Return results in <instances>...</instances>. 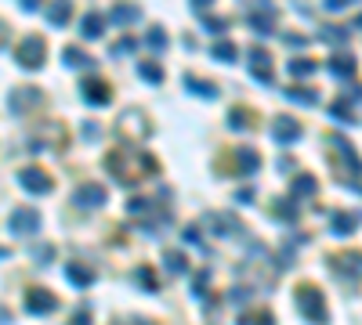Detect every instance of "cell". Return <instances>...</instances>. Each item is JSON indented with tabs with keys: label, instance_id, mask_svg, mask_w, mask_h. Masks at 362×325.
Listing matches in <instances>:
<instances>
[{
	"label": "cell",
	"instance_id": "6da1fadb",
	"mask_svg": "<svg viewBox=\"0 0 362 325\" xmlns=\"http://www.w3.org/2000/svg\"><path fill=\"white\" fill-rule=\"evenodd\" d=\"M105 170L113 173L120 185H134L148 173H156V159L148 156L145 148H134V145H123V148H113L105 156Z\"/></svg>",
	"mask_w": 362,
	"mask_h": 325
},
{
	"label": "cell",
	"instance_id": "7a4b0ae2",
	"mask_svg": "<svg viewBox=\"0 0 362 325\" xmlns=\"http://www.w3.org/2000/svg\"><path fill=\"white\" fill-rule=\"evenodd\" d=\"M297 311L312 325H326V296L319 286H301L297 289Z\"/></svg>",
	"mask_w": 362,
	"mask_h": 325
},
{
	"label": "cell",
	"instance_id": "3957f363",
	"mask_svg": "<svg viewBox=\"0 0 362 325\" xmlns=\"http://www.w3.org/2000/svg\"><path fill=\"white\" fill-rule=\"evenodd\" d=\"M44 58H48V43H44V36H26L22 43L15 48V62L22 65V69H40L44 65Z\"/></svg>",
	"mask_w": 362,
	"mask_h": 325
},
{
	"label": "cell",
	"instance_id": "277c9868",
	"mask_svg": "<svg viewBox=\"0 0 362 325\" xmlns=\"http://www.w3.org/2000/svg\"><path fill=\"white\" fill-rule=\"evenodd\" d=\"M330 271H333L337 278H348V282L362 278V253H358V250H344V253L330 257Z\"/></svg>",
	"mask_w": 362,
	"mask_h": 325
},
{
	"label": "cell",
	"instance_id": "5b68a950",
	"mask_svg": "<svg viewBox=\"0 0 362 325\" xmlns=\"http://www.w3.org/2000/svg\"><path fill=\"white\" fill-rule=\"evenodd\" d=\"M8 228L15 235H36L40 231V210L33 206H15V213L8 217Z\"/></svg>",
	"mask_w": 362,
	"mask_h": 325
},
{
	"label": "cell",
	"instance_id": "8992f818",
	"mask_svg": "<svg viewBox=\"0 0 362 325\" xmlns=\"http://www.w3.org/2000/svg\"><path fill=\"white\" fill-rule=\"evenodd\" d=\"M246 26L261 36H272L275 33V8L272 4H253L246 8Z\"/></svg>",
	"mask_w": 362,
	"mask_h": 325
},
{
	"label": "cell",
	"instance_id": "52a82bcc",
	"mask_svg": "<svg viewBox=\"0 0 362 325\" xmlns=\"http://www.w3.org/2000/svg\"><path fill=\"white\" fill-rule=\"evenodd\" d=\"M105 199H109V192L102 185H91V181L73 192V206H80V210H98V206H105Z\"/></svg>",
	"mask_w": 362,
	"mask_h": 325
},
{
	"label": "cell",
	"instance_id": "ba28073f",
	"mask_svg": "<svg viewBox=\"0 0 362 325\" xmlns=\"http://www.w3.org/2000/svg\"><path fill=\"white\" fill-rule=\"evenodd\" d=\"M80 94H83V101H88V105H102V108L113 101L109 83L98 80V76H88V80H83V83H80Z\"/></svg>",
	"mask_w": 362,
	"mask_h": 325
},
{
	"label": "cell",
	"instance_id": "9c48e42d",
	"mask_svg": "<svg viewBox=\"0 0 362 325\" xmlns=\"http://www.w3.org/2000/svg\"><path fill=\"white\" fill-rule=\"evenodd\" d=\"M246 65H250L253 80H261V83H272V80H275V76H272V55H268L265 48H250V51H246Z\"/></svg>",
	"mask_w": 362,
	"mask_h": 325
},
{
	"label": "cell",
	"instance_id": "30bf717a",
	"mask_svg": "<svg viewBox=\"0 0 362 325\" xmlns=\"http://www.w3.org/2000/svg\"><path fill=\"white\" fill-rule=\"evenodd\" d=\"M18 185H22L26 192H33V195H48L55 185H51V178L40 166H26L22 173H18Z\"/></svg>",
	"mask_w": 362,
	"mask_h": 325
},
{
	"label": "cell",
	"instance_id": "8fae6325",
	"mask_svg": "<svg viewBox=\"0 0 362 325\" xmlns=\"http://www.w3.org/2000/svg\"><path fill=\"white\" fill-rule=\"evenodd\" d=\"M301 134H305V130H301V123H297L293 116H275L272 120V138L279 145H293Z\"/></svg>",
	"mask_w": 362,
	"mask_h": 325
},
{
	"label": "cell",
	"instance_id": "7c38bea8",
	"mask_svg": "<svg viewBox=\"0 0 362 325\" xmlns=\"http://www.w3.org/2000/svg\"><path fill=\"white\" fill-rule=\"evenodd\" d=\"M26 311L29 315H51V311H58V300H55L51 289H29L26 293Z\"/></svg>",
	"mask_w": 362,
	"mask_h": 325
},
{
	"label": "cell",
	"instance_id": "4fadbf2b",
	"mask_svg": "<svg viewBox=\"0 0 362 325\" xmlns=\"http://www.w3.org/2000/svg\"><path fill=\"white\" fill-rule=\"evenodd\" d=\"M40 98H44V94H40V87H15L8 105H11V113H26V108L40 105Z\"/></svg>",
	"mask_w": 362,
	"mask_h": 325
},
{
	"label": "cell",
	"instance_id": "5bb4252c",
	"mask_svg": "<svg viewBox=\"0 0 362 325\" xmlns=\"http://www.w3.org/2000/svg\"><path fill=\"white\" fill-rule=\"evenodd\" d=\"M355 101H362V91H348L344 98H337L333 105H330V116L333 120H340V123H358L355 120V113H351V105Z\"/></svg>",
	"mask_w": 362,
	"mask_h": 325
},
{
	"label": "cell",
	"instance_id": "9a60e30c",
	"mask_svg": "<svg viewBox=\"0 0 362 325\" xmlns=\"http://www.w3.org/2000/svg\"><path fill=\"white\" fill-rule=\"evenodd\" d=\"M358 224H362V213H358V210H340V213H333V217H330L333 235H351Z\"/></svg>",
	"mask_w": 362,
	"mask_h": 325
},
{
	"label": "cell",
	"instance_id": "2e32d148",
	"mask_svg": "<svg viewBox=\"0 0 362 325\" xmlns=\"http://www.w3.org/2000/svg\"><path fill=\"white\" fill-rule=\"evenodd\" d=\"M330 148H333V156H337L340 163H348L351 170H362V163H358V156H355V148H351V141H348V138L333 134V138H330Z\"/></svg>",
	"mask_w": 362,
	"mask_h": 325
},
{
	"label": "cell",
	"instance_id": "e0dca14e",
	"mask_svg": "<svg viewBox=\"0 0 362 325\" xmlns=\"http://www.w3.org/2000/svg\"><path fill=\"white\" fill-rule=\"evenodd\" d=\"M207 224L214 228L218 235H243V224L232 213H207Z\"/></svg>",
	"mask_w": 362,
	"mask_h": 325
},
{
	"label": "cell",
	"instance_id": "ac0fdd59",
	"mask_svg": "<svg viewBox=\"0 0 362 325\" xmlns=\"http://www.w3.org/2000/svg\"><path fill=\"white\" fill-rule=\"evenodd\" d=\"M326 69H330V76H337V80H351L358 65H355L351 55H333V58L326 62Z\"/></svg>",
	"mask_w": 362,
	"mask_h": 325
},
{
	"label": "cell",
	"instance_id": "d6986e66",
	"mask_svg": "<svg viewBox=\"0 0 362 325\" xmlns=\"http://www.w3.org/2000/svg\"><path fill=\"white\" fill-rule=\"evenodd\" d=\"M181 83H185V91H193V94H200V98H218V94H221V91H218V83L200 80V76H193V73H185V76H181Z\"/></svg>",
	"mask_w": 362,
	"mask_h": 325
},
{
	"label": "cell",
	"instance_id": "ffe728a7",
	"mask_svg": "<svg viewBox=\"0 0 362 325\" xmlns=\"http://www.w3.org/2000/svg\"><path fill=\"white\" fill-rule=\"evenodd\" d=\"M80 33H83V40H98V36L105 33V18H102V11H88V15H83Z\"/></svg>",
	"mask_w": 362,
	"mask_h": 325
},
{
	"label": "cell",
	"instance_id": "44dd1931",
	"mask_svg": "<svg viewBox=\"0 0 362 325\" xmlns=\"http://www.w3.org/2000/svg\"><path fill=\"white\" fill-rule=\"evenodd\" d=\"M315 178L312 173H301V178H293V188H290V203H297V199H312L315 195Z\"/></svg>",
	"mask_w": 362,
	"mask_h": 325
},
{
	"label": "cell",
	"instance_id": "7402d4cb",
	"mask_svg": "<svg viewBox=\"0 0 362 325\" xmlns=\"http://www.w3.org/2000/svg\"><path fill=\"white\" fill-rule=\"evenodd\" d=\"M62 58H66L69 69H91V65H95V58L88 51H80V48H66V51H62Z\"/></svg>",
	"mask_w": 362,
	"mask_h": 325
},
{
	"label": "cell",
	"instance_id": "603a6c76",
	"mask_svg": "<svg viewBox=\"0 0 362 325\" xmlns=\"http://www.w3.org/2000/svg\"><path fill=\"white\" fill-rule=\"evenodd\" d=\"M290 101H297V105H308V108H315L319 105V94L312 91V87H286V91H283Z\"/></svg>",
	"mask_w": 362,
	"mask_h": 325
},
{
	"label": "cell",
	"instance_id": "cb8c5ba5",
	"mask_svg": "<svg viewBox=\"0 0 362 325\" xmlns=\"http://www.w3.org/2000/svg\"><path fill=\"white\" fill-rule=\"evenodd\" d=\"M236 163H239L243 173H258L261 170V156L253 148H236Z\"/></svg>",
	"mask_w": 362,
	"mask_h": 325
},
{
	"label": "cell",
	"instance_id": "d4e9b609",
	"mask_svg": "<svg viewBox=\"0 0 362 325\" xmlns=\"http://www.w3.org/2000/svg\"><path fill=\"white\" fill-rule=\"evenodd\" d=\"M138 18H141V11L138 8H127V4H116L109 11V22H116V26H134Z\"/></svg>",
	"mask_w": 362,
	"mask_h": 325
},
{
	"label": "cell",
	"instance_id": "484cf974",
	"mask_svg": "<svg viewBox=\"0 0 362 325\" xmlns=\"http://www.w3.org/2000/svg\"><path fill=\"white\" fill-rule=\"evenodd\" d=\"M210 55H214V62H236V58H239V48H236L232 40H214Z\"/></svg>",
	"mask_w": 362,
	"mask_h": 325
},
{
	"label": "cell",
	"instance_id": "4316f807",
	"mask_svg": "<svg viewBox=\"0 0 362 325\" xmlns=\"http://www.w3.org/2000/svg\"><path fill=\"white\" fill-rule=\"evenodd\" d=\"M272 217H275V221H283V224H293L297 221V203H290V199L272 203Z\"/></svg>",
	"mask_w": 362,
	"mask_h": 325
},
{
	"label": "cell",
	"instance_id": "83f0119b",
	"mask_svg": "<svg viewBox=\"0 0 362 325\" xmlns=\"http://www.w3.org/2000/svg\"><path fill=\"white\" fill-rule=\"evenodd\" d=\"M66 278L73 282V286H91V282H95V271H91L88 264H69V268H66Z\"/></svg>",
	"mask_w": 362,
	"mask_h": 325
},
{
	"label": "cell",
	"instance_id": "f1b7e54d",
	"mask_svg": "<svg viewBox=\"0 0 362 325\" xmlns=\"http://www.w3.org/2000/svg\"><path fill=\"white\" fill-rule=\"evenodd\" d=\"M44 15H48V22H51V26H66V22H69V15H73V4H51Z\"/></svg>",
	"mask_w": 362,
	"mask_h": 325
},
{
	"label": "cell",
	"instance_id": "f546056e",
	"mask_svg": "<svg viewBox=\"0 0 362 325\" xmlns=\"http://www.w3.org/2000/svg\"><path fill=\"white\" fill-rule=\"evenodd\" d=\"M319 40H323V43H337V48H340V43H348V29L344 26H326V29H319Z\"/></svg>",
	"mask_w": 362,
	"mask_h": 325
},
{
	"label": "cell",
	"instance_id": "4dcf8cb0",
	"mask_svg": "<svg viewBox=\"0 0 362 325\" xmlns=\"http://www.w3.org/2000/svg\"><path fill=\"white\" fill-rule=\"evenodd\" d=\"M163 264H167V271H170V275H181V271H188V257L170 250V253L163 257Z\"/></svg>",
	"mask_w": 362,
	"mask_h": 325
},
{
	"label": "cell",
	"instance_id": "1f68e13d",
	"mask_svg": "<svg viewBox=\"0 0 362 325\" xmlns=\"http://www.w3.org/2000/svg\"><path fill=\"white\" fill-rule=\"evenodd\" d=\"M236 325H275V318L268 311H243Z\"/></svg>",
	"mask_w": 362,
	"mask_h": 325
},
{
	"label": "cell",
	"instance_id": "d6a6232c",
	"mask_svg": "<svg viewBox=\"0 0 362 325\" xmlns=\"http://www.w3.org/2000/svg\"><path fill=\"white\" fill-rule=\"evenodd\" d=\"M145 43H148V48H153V51H160V55H163V51L170 48V40H167V33H163L160 26H156V29H148V36H145Z\"/></svg>",
	"mask_w": 362,
	"mask_h": 325
},
{
	"label": "cell",
	"instance_id": "836d02e7",
	"mask_svg": "<svg viewBox=\"0 0 362 325\" xmlns=\"http://www.w3.org/2000/svg\"><path fill=\"white\" fill-rule=\"evenodd\" d=\"M228 127H232V130H246V127H250V113H246L243 105H236V108L228 113Z\"/></svg>",
	"mask_w": 362,
	"mask_h": 325
},
{
	"label": "cell",
	"instance_id": "e575fe53",
	"mask_svg": "<svg viewBox=\"0 0 362 325\" xmlns=\"http://www.w3.org/2000/svg\"><path fill=\"white\" fill-rule=\"evenodd\" d=\"M312 73H315V62L312 58H293L290 62V76L301 80V76H312Z\"/></svg>",
	"mask_w": 362,
	"mask_h": 325
},
{
	"label": "cell",
	"instance_id": "d590c367",
	"mask_svg": "<svg viewBox=\"0 0 362 325\" xmlns=\"http://www.w3.org/2000/svg\"><path fill=\"white\" fill-rule=\"evenodd\" d=\"M138 73H141L148 83H163V69H160L156 62H141V65H138Z\"/></svg>",
	"mask_w": 362,
	"mask_h": 325
},
{
	"label": "cell",
	"instance_id": "8d00e7d4",
	"mask_svg": "<svg viewBox=\"0 0 362 325\" xmlns=\"http://www.w3.org/2000/svg\"><path fill=\"white\" fill-rule=\"evenodd\" d=\"M203 26L214 33V36H221V33L228 29V22H225V18H214V15H203Z\"/></svg>",
	"mask_w": 362,
	"mask_h": 325
},
{
	"label": "cell",
	"instance_id": "74e56055",
	"mask_svg": "<svg viewBox=\"0 0 362 325\" xmlns=\"http://www.w3.org/2000/svg\"><path fill=\"white\" fill-rule=\"evenodd\" d=\"M134 278L141 282V286H145L148 293H156V289H160V286H156V278H153V271H148V268H138V271H134Z\"/></svg>",
	"mask_w": 362,
	"mask_h": 325
},
{
	"label": "cell",
	"instance_id": "f35d334b",
	"mask_svg": "<svg viewBox=\"0 0 362 325\" xmlns=\"http://www.w3.org/2000/svg\"><path fill=\"white\" fill-rule=\"evenodd\" d=\"M134 48H138V43H134V40H131V36H123V40H120V43H116V48H113V55H131V51H134Z\"/></svg>",
	"mask_w": 362,
	"mask_h": 325
},
{
	"label": "cell",
	"instance_id": "ab89813d",
	"mask_svg": "<svg viewBox=\"0 0 362 325\" xmlns=\"http://www.w3.org/2000/svg\"><path fill=\"white\" fill-rule=\"evenodd\" d=\"M51 257H55V246H36V250H33V260H40V264L51 260Z\"/></svg>",
	"mask_w": 362,
	"mask_h": 325
},
{
	"label": "cell",
	"instance_id": "60d3db41",
	"mask_svg": "<svg viewBox=\"0 0 362 325\" xmlns=\"http://www.w3.org/2000/svg\"><path fill=\"white\" fill-rule=\"evenodd\" d=\"M181 238H185V243H193V246H200V250H207V246H203V238H200V231H196V228H185V235H181Z\"/></svg>",
	"mask_w": 362,
	"mask_h": 325
},
{
	"label": "cell",
	"instance_id": "b9f144b4",
	"mask_svg": "<svg viewBox=\"0 0 362 325\" xmlns=\"http://www.w3.org/2000/svg\"><path fill=\"white\" fill-rule=\"evenodd\" d=\"M348 4H351V0H326L323 8H326V11H344Z\"/></svg>",
	"mask_w": 362,
	"mask_h": 325
},
{
	"label": "cell",
	"instance_id": "7bdbcfd3",
	"mask_svg": "<svg viewBox=\"0 0 362 325\" xmlns=\"http://www.w3.org/2000/svg\"><path fill=\"white\" fill-rule=\"evenodd\" d=\"M232 300H236V303H250V289H243V286H236V289H232Z\"/></svg>",
	"mask_w": 362,
	"mask_h": 325
},
{
	"label": "cell",
	"instance_id": "ee69618b",
	"mask_svg": "<svg viewBox=\"0 0 362 325\" xmlns=\"http://www.w3.org/2000/svg\"><path fill=\"white\" fill-rule=\"evenodd\" d=\"M253 199V188H239L236 192V203H250Z\"/></svg>",
	"mask_w": 362,
	"mask_h": 325
},
{
	"label": "cell",
	"instance_id": "f6af8a7d",
	"mask_svg": "<svg viewBox=\"0 0 362 325\" xmlns=\"http://www.w3.org/2000/svg\"><path fill=\"white\" fill-rule=\"evenodd\" d=\"M69 325H91V315H88V311H80V315H76Z\"/></svg>",
	"mask_w": 362,
	"mask_h": 325
},
{
	"label": "cell",
	"instance_id": "bcb514c9",
	"mask_svg": "<svg viewBox=\"0 0 362 325\" xmlns=\"http://www.w3.org/2000/svg\"><path fill=\"white\" fill-rule=\"evenodd\" d=\"M286 43H290V48H305L308 40H305V36H286Z\"/></svg>",
	"mask_w": 362,
	"mask_h": 325
},
{
	"label": "cell",
	"instance_id": "7dc6e473",
	"mask_svg": "<svg viewBox=\"0 0 362 325\" xmlns=\"http://www.w3.org/2000/svg\"><path fill=\"white\" fill-rule=\"evenodd\" d=\"M0 322H11V311H8V308H0Z\"/></svg>",
	"mask_w": 362,
	"mask_h": 325
},
{
	"label": "cell",
	"instance_id": "c3c4849f",
	"mask_svg": "<svg viewBox=\"0 0 362 325\" xmlns=\"http://www.w3.org/2000/svg\"><path fill=\"white\" fill-rule=\"evenodd\" d=\"M0 48H4V22H0Z\"/></svg>",
	"mask_w": 362,
	"mask_h": 325
},
{
	"label": "cell",
	"instance_id": "681fc988",
	"mask_svg": "<svg viewBox=\"0 0 362 325\" xmlns=\"http://www.w3.org/2000/svg\"><path fill=\"white\" fill-rule=\"evenodd\" d=\"M8 253H11V250H8V246H0V260H4V257H8Z\"/></svg>",
	"mask_w": 362,
	"mask_h": 325
},
{
	"label": "cell",
	"instance_id": "f907efd6",
	"mask_svg": "<svg viewBox=\"0 0 362 325\" xmlns=\"http://www.w3.org/2000/svg\"><path fill=\"white\" fill-rule=\"evenodd\" d=\"M355 29H362V15H358V18H355Z\"/></svg>",
	"mask_w": 362,
	"mask_h": 325
},
{
	"label": "cell",
	"instance_id": "816d5d0a",
	"mask_svg": "<svg viewBox=\"0 0 362 325\" xmlns=\"http://www.w3.org/2000/svg\"><path fill=\"white\" fill-rule=\"evenodd\" d=\"M351 188H358V192H362V181H355V185H351Z\"/></svg>",
	"mask_w": 362,
	"mask_h": 325
}]
</instances>
